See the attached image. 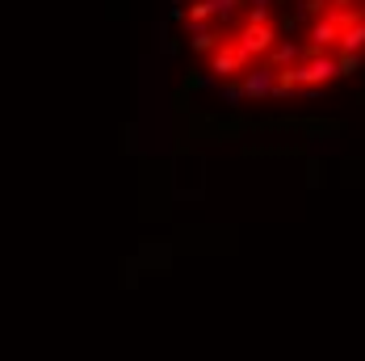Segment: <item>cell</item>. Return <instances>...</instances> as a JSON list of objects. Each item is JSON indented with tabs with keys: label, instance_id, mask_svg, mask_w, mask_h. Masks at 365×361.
Wrapping results in <instances>:
<instances>
[{
	"label": "cell",
	"instance_id": "1",
	"mask_svg": "<svg viewBox=\"0 0 365 361\" xmlns=\"http://www.w3.org/2000/svg\"><path fill=\"white\" fill-rule=\"evenodd\" d=\"M331 76H340V63L336 59H328V55H315L311 63H302V68H294V80L298 84H324V80H331Z\"/></svg>",
	"mask_w": 365,
	"mask_h": 361
},
{
	"label": "cell",
	"instance_id": "2",
	"mask_svg": "<svg viewBox=\"0 0 365 361\" xmlns=\"http://www.w3.org/2000/svg\"><path fill=\"white\" fill-rule=\"evenodd\" d=\"M269 46H273V26H269V21H252V26L244 30V42H240V51L252 59V55H264Z\"/></svg>",
	"mask_w": 365,
	"mask_h": 361
},
{
	"label": "cell",
	"instance_id": "3",
	"mask_svg": "<svg viewBox=\"0 0 365 361\" xmlns=\"http://www.w3.org/2000/svg\"><path fill=\"white\" fill-rule=\"evenodd\" d=\"M344 34V26H340V17H324V21H315V30H311V46L315 51H324V46H336Z\"/></svg>",
	"mask_w": 365,
	"mask_h": 361
},
{
	"label": "cell",
	"instance_id": "4",
	"mask_svg": "<svg viewBox=\"0 0 365 361\" xmlns=\"http://www.w3.org/2000/svg\"><path fill=\"white\" fill-rule=\"evenodd\" d=\"M244 63H248V55L240 51V42H235V46H227V51H219V55H215V72H219V76H231L235 68H244Z\"/></svg>",
	"mask_w": 365,
	"mask_h": 361
},
{
	"label": "cell",
	"instance_id": "5",
	"mask_svg": "<svg viewBox=\"0 0 365 361\" xmlns=\"http://www.w3.org/2000/svg\"><path fill=\"white\" fill-rule=\"evenodd\" d=\"M361 46H365V21H353V26L340 34V51H353V55H357Z\"/></svg>",
	"mask_w": 365,
	"mask_h": 361
},
{
	"label": "cell",
	"instance_id": "6",
	"mask_svg": "<svg viewBox=\"0 0 365 361\" xmlns=\"http://www.w3.org/2000/svg\"><path fill=\"white\" fill-rule=\"evenodd\" d=\"M357 68H361V55H353V51H344V59H340V76L357 72Z\"/></svg>",
	"mask_w": 365,
	"mask_h": 361
},
{
	"label": "cell",
	"instance_id": "7",
	"mask_svg": "<svg viewBox=\"0 0 365 361\" xmlns=\"http://www.w3.org/2000/svg\"><path fill=\"white\" fill-rule=\"evenodd\" d=\"M294 59H298V51H294L290 42H286V46H277V51H273V63H294Z\"/></svg>",
	"mask_w": 365,
	"mask_h": 361
}]
</instances>
